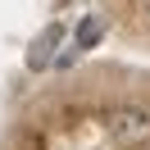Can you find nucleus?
Instances as JSON below:
<instances>
[{"mask_svg":"<svg viewBox=\"0 0 150 150\" xmlns=\"http://www.w3.org/2000/svg\"><path fill=\"white\" fill-rule=\"evenodd\" d=\"M109 141L118 150H146L150 146V109H114L109 114Z\"/></svg>","mask_w":150,"mask_h":150,"instance_id":"f257e3e1","label":"nucleus"},{"mask_svg":"<svg viewBox=\"0 0 150 150\" xmlns=\"http://www.w3.org/2000/svg\"><path fill=\"white\" fill-rule=\"evenodd\" d=\"M59 41H64V28H59V23H46V28L37 32V41H32V50H28V68H50Z\"/></svg>","mask_w":150,"mask_h":150,"instance_id":"f03ea898","label":"nucleus"},{"mask_svg":"<svg viewBox=\"0 0 150 150\" xmlns=\"http://www.w3.org/2000/svg\"><path fill=\"white\" fill-rule=\"evenodd\" d=\"M100 37H105V23L96 18V14H86V18L77 23V37H73V55H77V50H91V46H96Z\"/></svg>","mask_w":150,"mask_h":150,"instance_id":"7ed1b4c3","label":"nucleus"}]
</instances>
